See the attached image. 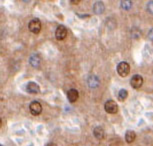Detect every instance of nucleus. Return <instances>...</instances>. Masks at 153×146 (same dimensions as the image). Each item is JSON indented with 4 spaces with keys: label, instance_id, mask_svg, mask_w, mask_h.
I'll use <instances>...</instances> for the list:
<instances>
[{
    "label": "nucleus",
    "instance_id": "obj_20",
    "mask_svg": "<svg viewBox=\"0 0 153 146\" xmlns=\"http://www.w3.org/2000/svg\"><path fill=\"white\" fill-rule=\"evenodd\" d=\"M0 146H2V145H1V144H0Z\"/></svg>",
    "mask_w": 153,
    "mask_h": 146
},
{
    "label": "nucleus",
    "instance_id": "obj_5",
    "mask_svg": "<svg viewBox=\"0 0 153 146\" xmlns=\"http://www.w3.org/2000/svg\"><path fill=\"white\" fill-rule=\"evenodd\" d=\"M130 84L134 89H138L143 84V77L141 75H134L130 80Z\"/></svg>",
    "mask_w": 153,
    "mask_h": 146
},
{
    "label": "nucleus",
    "instance_id": "obj_3",
    "mask_svg": "<svg viewBox=\"0 0 153 146\" xmlns=\"http://www.w3.org/2000/svg\"><path fill=\"white\" fill-rule=\"evenodd\" d=\"M104 108H105L106 112L110 113V114L117 113V111H118L117 103L115 101H113V100H108V101H106L105 105H104Z\"/></svg>",
    "mask_w": 153,
    "mask_h": 146
},
{
    "label": "nucleus",
    "instance_id": "obj_14",
    "mask_svg": "<svg viewBox=\"0 0 153 146\" xmlns=\"http://www.w3.org/2000/svg\"><path fill=\"white\" fill-rule=\"evenodd\" d=\"M127 96H128V92H127V90L125 89H121L119 92H118V98L121 101H123V100H125L127 98Z\"/></svg>",
    "mask_w": 153,
    "mask_h": 146
},
{
    "label": "nucleus",
    "instance_id": "obj_16",
    "mask_svg": "<svg viewBox=\"0 0 153 146\" xmlns=\"http://www.w3.org/2000/svg\"><path fill=\"white\" fill-rule=\"evenodd\" d=\"M147 10H148L150 13L153 14V1H150L149 3L147 4Z\"/></svg>",
    "mask_w": 153,
    "mask_h": 146
},
{
    "label": "nucleus",
    "instance_id": "obj_7",
    "mask_svg": "<svg viewBox=\"0 0 153 146\" xmlns=\"http://www.w3.org/2000/svg\"><path fill=\"white\" fill-rule=\"evenodd\" d=\"M26 91L29 93H32V94H35V93H38L40 91V88L38 86V84L35 82H29L26 86Z\"/></svg>",
    "mask_w": 153,
    "mask_h": 146
},
{
    "label": "nucleus",
    "instance_id": "obj_6",
    "mask_svg": "<svg viewBox=\"0 0 153 146\" xmlns=\"http://www.w3.org/2000/svg\"><path fill=\"white\" fill-rule=\"evenodd\" d=\"M67 35V29H66L65 26L63 25H59L58 27L56 28L55 31V37L57 40H63Z\"/></svg>",
    "mask_w": 153,
    "mask_h": 146
},
{
    "label": "nucleus",
    "instance_id": "obj_2",
    "mask_svg": "<svg viewBox=\"0 0 153 146\" xmlns=\"http://www.w3.org/2000/svg\"><path fill=\"white\" fill-rule=\"evenodd\" d=\"M28 28H29V30L32 33H35V34L39 33L40 30H41V22H40L39 19L34 18L29 22V24H28Z\"/></svg>",
    "mask_w": 153,
    "mask_h": 146
},
{
    "label": "nucleus",
    "instance_id": "obj_13",
    "mask_svg": "<svg viewBox=\"0 0 153 146\" xmlns=\"http://www.w3.org/2000/svg\"><path fill=\"white\" fill-rule=\"evenodd\" d=\"M135 137H136V134L132 130H128L125 134V140L127 143H132L135 140Z\"/></svg>",
    "mask_w": 153,
    "mask_h": 146
},
{
    "label": "nucleus",
    "instance_id": "obj_12",
    "mask_svg": "<svg viewBox=\"0 0 153 146\" xmlns=\"http://www.w3.org/2000/svg\"><path fill=\"white\" fill-rule=\"evenodd\" d=\"M99 79H98V77L97 76H90L88 78V85H89V87L90 88H96L99 86Z\"/></svg>",
    "mask_w": 153,
    "mask_h": 146
},
{
    "label": "nucleus",
    "instance_id": "obj_18",
    "mask_svg": "<svg viewBox=\"0 0 153 146\" xmlns=\"http://www.w3.org/2000/svg\"><path fill=\"white\" fill-rule=\"evenodd\" d=\"M46 146H57V145L55 144V143H48Z\"/></svg>",
    "mask_w": 153,
    "mask_h": 146
},
{
    "label": "nucleus",
    "instance_id": "obj_9",
    "mask_svg": "<svg viewBox=\"0 0 153 146\" xmlns=\"http://www.w3.org/2000/svg\"><path fill=\"white\" fill-rule=\"evenodd\" d=\"M78 97H79V94H78V91L76 89H70L67 92V98L71 103L76 101V100L78 99Z\"/></svg>",
    "mask_w": 153,
    "mask_h": 146
},
{
    "label": "nucleus",
    "instance_id": "obj_8",
    "mask_svg": "<svg viewBox=\"0 0 153 146\" xmlns=\"http://www.w3.org/2000/svg\"><path fill=\"white\" fill-rule=\"evenodd\" d=\"M29 62H30V65L33 67H38L40 63H41V58L38 54H32L29 58Z\"/></svg>",
    "mask_w": 153,
    "mask_h": 146
},
{
    "label": "nucleus",
    "instance_id": "obj_19",
    "mask_svg": "<svg viewBox=\"0 0 153 146\" xmlns=\"http://www.w3.org/2000/svg\"><path fill=\"white\" fill-rule=\"evenodd\" d=\"M1 124H2V120H1V118H0V127H1Z\"/></svg>",
    "mask_w": 153,
    "mask_h": 146
},
{
    "label": "nucleus",
    "instance_id": "obj_4",
    "mask_svg": "<svg viewBox=\"0 0 153 146\" xmlns=\"http://www.w3.org/2000/svg\"><path fill=\"white\" fill-rule=\"evenodd\" d=\"M29 109H30L31 114H33V115H35V116L39 115V114L42 112V106L38 101L31 102L29 105Z\"/></svg>",
    "mask_w": 153,
    "mask_h": 146
},
{
    "label": "nucleus",
    "instance_id": "obj_15",
    "mask_svg": "<svg viewBox=\"0 0 153 146\" xmlns=\"http://www.w3.org/2000/svg\"><path fill=\"white\" fill-rule=\"evenodd\" d=\"M120 4H121L122 9L128 10V9H130L132 6V1H128V0H126V1H121Z\"/></svg>",
    "mask_w": 153,
    "mask_h": 146
},
{
    "label": "nucleus",
    "instance_id": "obj_11",
    "mask_svg": "<svg viewBox=\"0 0 153 146\" xmlns=\"http://www.w3.org/2000/svg\"><path fill=\"white\" fill-rule=\"evenodd\" d=\"M93 133H94V136L96 137L97 139H103L105 136V132H104V129H103L101 126H96L94 128L93 130Z\"/></svg>",
    "mask_w": 153,
    "mask_h": 146
},
{
    "label": "nucleus",
    "instance_id": "obj_17",
    "mask_svg": "<svg viewBox=\"0 0 153 146\" xmlns=\"http://www.w3.org/2000/svg\"><path fill=\"white\" fill-rule=\"evenodd\" d=\"M148 38H149L150 40H151V41H153V28L149 31V33H148Z\"/></svg>",
    "mask_w": 153,
    "mask_h": 146
},
{
    "label": "nucleus",
    "instance_id": "obj_1",
    "mask_svg": "<svg viewBox=\"0 0 153 146\" xmlns=\"http://www.w3.org/2000/svg\"><path fill=\"white\" fill-rule=\"evenodd\" d=\"M117 72L120 76L125 77L130 72V66H129V64L125 61L120 62V63L117 65Z\"/></svg>",
    "mask_w": 153,
    "mask_h": 146
},
{
    "label": "nucleus",
    "instance_id": "obj_10",
    "mask_svg": "<svg viewBox=\"0 0 153 146\" xmlns=\"http://www.w3.org/2000/svg\"><path fill=\"white\" fill-rule=\"evenodd\" d=\"M104 9H105V7H104V4H103L102 1L95 2L94 5H93V11H94V13H96V14L103 13Z\"/></svg>",
    "mask_w": 153,
    "mask_h": 146
}]
</instances>
